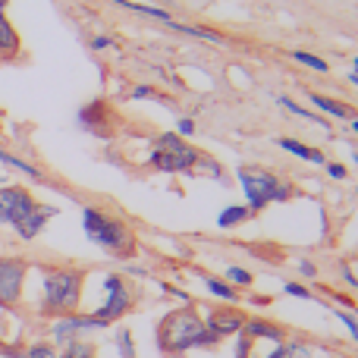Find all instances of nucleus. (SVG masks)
Returning a JSON list of instances; mask_svg holds the SVG:
<instances>
[{"label":"nucleus","instance_id":"obj_1","mask_svg":"<svg viewBox=\"0 0 358 358\" xmlns=\"http://www.w3.org/2000/svg\"><path fill=\"white\" fill-rule=\"evenodd\" d=\"M157 346H161L164 355L182 358L185 352H192V349L217 346V340L208 334L204 317L189 305V308L167 311V315L161 317V324H157Z\"/></svg>","mask_w":358,"mask_h":358},{"label":"nucleus","instance_id":"obj_2","mask_svg":"<svg viewBox=\"0 0 358 358\" xmlns=\"http://www.w3.org/2000/svg\"><path fill=\"white\" fill-rule=\"evenodd\" d=\"M85 289V271L79 267H41V302L38 315L63 317L76 315Z\"/></svg>","mask_w":358,"mask_h":358},{"label":"nucleus","instance_id":"obj_3","mask_svg":"<svg viewBox=\"0 0 358 358\" xmlns=\"http://www.w3.org/2000/svg\"><path fill=\"white\" fill-rule=\"evenodd\" d=\"M82 229L85 236L101 245L104 252H110L113 258H132L136 255V236L120 217H110L101 208H82Z\"/></svg>","mask_w":358,"mask_h":358},{"label":"nucleus","instance_id":"obj_4","mask_svg":"<svg viewBox=\"0 0 358 358\" xmlns=\"http://www.w3.org/2000/svg\"><path fill=\"white\" fill-rule=\"evenodd\" d=\"M239 182H242V189H245V208L252 210V214H261L271 201H289L292 198V185L283 182V179L277 173H271V170L242 167Z\"/></svg>","mask_w":358,"mask_h":358},{"label":"nucleus","instance_id":"obj_5","mask_svg":"<svg viewBox=\"0 0 358 358\" xmlns=\"http://www.w3.org/2000/svg\"><path fill=\"white\" fill-rule=\"evenodd\" d=\"M195 161H198V151L185 138H179L176 132H164V136L155 138L151 167L161 170V173H192Z\"/></svg>","mask_w":358,"mask_h":358},{"label":"nucleus","instance_id":"obj_6","mask_svg":"<svg viewBox=\"0 0 358 358\" xmlns=\"http://www.w3.org/2000/svg\"><path fill=\"white\" fill-rule=\"evenodd\" d=\"M29 261L19 255H0V308H19L25 296V280H29Z\"/></svg>","mask_w":358,"mask_h":358},{"label":"nucleus","instance_id":"obj_7","mask_svg":"<svg viewBox=\"0 0 358 358\" xmlns=\"http://www.w3.org/2000/svg\"><path fill=\"white\" fill-rule=\"evenodd\" d=\"M132 305H136V292L129 289V283H126L120 273H107L104 277V305L94 311V317L110 327L113 321L129 315Z\"/></svg>","mask_w":358,"mask_h":358},{"label":"nucleus","instance_id":"obj_8","mask_svg":"<svg viewBox=\"0 0 358 358\" xmlns=\"http://www.w3.org/2000/svg\"><path fill=\"white\" fill-rule=\"evenodd\" d=\"M104 327L107 324L98 321L94 315H79V311L76 315H63L50 321V343L60 349L73 340H85V334H92V330H104Z\"/></svg>","mask_w":358,"mask_h":358},{"label":"nucleus","instance_id":"obj_9","mask_svg":"<svg viewBox=\"0 0 358 358\" xmlns=\"http://www.w3.org/2000/svg\"><path fill=\"white\" fill-rule=\"evenodd\" d=\"M35 204L38 198L25 185H0V227H16Z\"/></svg>","mask_w":358,"mask_h":358},{"label":"nucleus","instance_id":"obj_10","mask_svg":"<svg viewBox=\"0 0 358 358\" xmlns=\"http://www.w3.org/2000/svg\"><path fill=\"white\" fill-rule=\"evenodd\" d=\"M245 321H248V315L242 308H236V305H220V308H214L208 317H204V327H208V334L220 343V340H227V336H239L242 327H245Z\"/></svg>","mask_w":358,"mask_h":358},{"label":"nucleus","instance_id":"obj_11","mask_svg":"<svg viewBox=\"0 0 358 358\" xmlns=\"http://www.w3.org/2000/svg\"><path fill=\"white\" fill-rule=\"evenodd\" d=\"M54 217H57V208H50V204H41V201H38L35 208H31L29 214H25L13 229H16V236H19L22 242H31V239H38V236L44 233V227H48Z\"/></svg>","mask_w":358,"mask_h":358},{"label":"nucleus","instance_id":"obj_12","mask_svg":"<svg viewBox=\"0 0 358 358\" xmlns=\"http://www.w3.org/2000/svg\"><path fill=\"white\" fill-rule=\"evenodd\" d=\"M242 334H245L248 340H271V343L286 340V330L277 327L273 321H264V317H248L245 327H242Z\"/></svg>","mask_w":358,"mask_h":358},{"label":"nucleus","instance_id":"obj_13","mask_svg":"<svg viewBox=\"0 0 358 358\" xmlns=\"http://www.w3.org/2000/svg\"><path fill=\"white\" fill-rule=\"evenodd\" d=\"M22 41H19V31L13 29V22L6 19V10H0V63L3 60H16Z\"/></svg>","mask_w":358,"mask_h":358},{"label":"nucleus","instance_id":"obj_14","mask_svg":"<svg viewBox=\"0 0 358 358\" xmlns=\"http://www.w3.org/2000/svg\"><path fill=\"white\" fill-rule=\"evenodd\" d=\"M277 145H280L283 151H289V155H296L299 161H308V164H327V161H324V151L308 148V145H302L299 138H280Z\"/></svg>","mask_w":358,"mask_h":358},{"label":"nucleus","instance_id":"obj_15","mask_svg":"<svg viewBox=\"0 0 358 358\" xmlns=\"http://www.w3.org/2000/svg\"><path fill=\"white\" fill-rule=\"evenodd\" d=\"M308 101H311V107H317L321 113H327V117H334V120H349L352 117V110H349L346 104L327 98V94H308Z\"/></svg>","mask_w":358,"mask_h":358},{"label":"nucleus","instance_id":"obj_16","mask_svg":"<svg viewBox=\"0 0 358 358\" xmlns=\"http://www.w3.org/2000/svg\"><path fill=\"white\" fill-rule=\"evenodd\" d=\"M252 217V210L245 208V204H229V208L220 210V217H217V227L220 229H233V227H242V223Z\"/></svg>","mask_w":358,"mask_h":358},{"label":"nucleus","instance_id":"obj_17","mask_svg":"<svg viewBox=\"0 0 358 358\" xmlns=\"http://www.w3.org/2000/svg\"><path fill=\"white\" fill-rule=\"evenodd\" d=\"M315 352H311V346L308 343H302V340H283V343H277V349H273L267 358H311Z\"/></svg>","mask_w":358,"mask_h":358},{"label":"nucleus","instance_id":"obj_18","mask_svg":"<svg viewBox=\"0 0 358 358\" xmlns=\"http://www.w3.org/2000/svg\"><path fill=\"white\" fill-rule=\"evenodd\" d=\"M0 164H3V167L19 170V173H25L29 179H38V182H41V179H44V173L35 167V164H29V161H22V157L10 155V151H6V148H0Z\"/></svg>","mask_w":358,"mask_h":358},{"label":"nucleus","instance_id":"obj_19","mask_svg":"<svg viewBox=\"0 0 358 358\" xmlns=\"http://www.w3.org/2000/svg\"><path fill=\"white\" fill-rule=\"evenodd\" d=\"M204 286H208V292L210 296H217V299H223V302H229L233 305L236 299H239V289H236V286H229L227 280H217V277H208V273H204Z\"/></svg>","mask_w":358,"mask_h":358},{"label":"nucleus","instance_id":"obj_20","mask_svg":"<svg viewBox=\"0 0 358 358\" xmlns=\"http://www.w3.org/2000/svg\"><path fill=\"white\" fill-rule=\"evenodd\" d=\"M57 358H98V352H94V346L88 340H73L66 346H60Z\"/></svg>","mask_w":358,"mask_h":358},{"label":"nucleus","instance_id":"obj_21","mask_svg":"<svg viewBox=\"0 0 358 358\" xmlns=\"http://www.w3.org/2000/svg\"><path fill=\"white\" fill-rule=\"evenodd\" d=\"M117 6H126V10H136V13H142V16H155V19H161L164 25H170L173 22V16H170L167 10H157V6H145V3H132V0H113Z\"/></svg>","mask_w":358,"mask_h":358},{"label":"nucleus","instance_id":"obj_22","mask_svg":"<svg viewBox=\"0 0 358 358\" xmlns=\"http://www.w3.org/2000/svg\"><path fill=\"white\" fill-rule=\"evenodd\" d=\"M22 355L25 358H57L60 352H57V346L50 340H35L29 346H22Z\"/></svg>","mask_w":358,"mask_h":358},{"label":"nucleus","instance_id":"obj_23","mask_svg":"<svg viewBox=\"0 0 358 358\" xmlns=\"http://www.w3.org/2000/svg\"><path fill=\"white\" fill-rule=\"evenodd\" d=\"M292 60L296 63H302V66H308V69H315V73H327V60H321V57H315V54H305V50H292Z\"/></svg>","mask_w":358,"mask_h":358},{"label":"nucleus","instance_id":"obj_24","mask_svg":"<svg viewBox=\"0 0 358 358\" xmlns=\"http://www.w3.org/2000/svg\"><path fill=\"white\" fill-rule=\"evenodd\" d=\"M117 352H120V358H136V346H132L129 330H120L117 334Z\"/></svg>","mask_w":358,"mask_h":358},{"label":"nucleus","instance_id":"obj_25","mask_svg":"<svg viewBox=\"0 0 358 358\" xmlns=\"http://www.w3.org/2000/svg\"><path fill=\"white\" fill-rule=\"evenodd\" d=\"M252 273H248L245 271V267H229V271H227V283L229 286H252Z\"/></svg>","mask_w":358,"mask_h":358},{"label":"nucleus","instance_id":"obj_26","mask_svg":"<svg viewBox=\"0 0 358 358\" xmlns=\"http://www.w3.org/2000/svg\"><path fill=\"white\" fill-rule=\"evenodd\" d=\"M280 107H286V110H292L296 117H308V120H315V123H321V126H327L324 123V117H315L311 110H305V107H299L296 101H289V98H280Z\"/></svg>","mask_w":358,"mask_h":358},{"label":"nucleus","instance_id":"obj_27","mask_svg":"<svg viewBox=\"0 0 358 358\" xmlns=\"http://www.w3.org/2000/svg\"><path fill=\"white\" fill-rule=\"evenodd\" d=\"M336 317H340V324H346V327H349L352 340H358V321H355V317L349 315V311H340V308H336Z\"/></svg>","mask_w":358,"mask_h":358},{"label":"nucleus","instance_id":"obj_28","mask_svg":"<svg viewBox=\"0 0 358 358\" xmlns=\"http://www.w3.org/2000/svg\"><path fill=\"white\" fill-rule=\"evenodd\" d=\"M252 343L255 340H248L245 334H239V343H236V358H248V355H252Z\"/></svg>","mask_w":358,"mask_h":358},{"label":"nucleus","instance_id":"obj_29","mask_svg":"<svg viewBox=\"0 0 358 358\" xmlns=\"http://www.w3.org/2000/svg\"><path fill=\"white\" fill-rule=\"evenodd\" d=\"M283 289H286V296H296V299H315V296H311L308 289H305L302 283H286Z\"/></svg>","mask_w":358,"mask_h":358},{"label":"nucleus","instance_id":"obj_30","mask_svg":"<svg viewBox=\"0 0 358 358\" xmlns=\"http://www.w3.org/2000/svg\"><path fill=\"white\" fill-rule=\"evenodd\" d=\"M192 132H195V123H192L189 117H182V120H179V126H176V136L179 138H189Z\"/></svg>","mask_w":358,"mask_h":358},{"label":"nucleus","instance_id":"obj_31","mask_svg":"<svg viewBox=\"0 0 358 358\" xmlns=\"http://www.w3.org/2000/svg\"><path fill=\"white\" fill-rule=\"evenodd\" d=\"M132 98H145V101H151V98H157V92L151 85H136V92H132Z\"/></svg>","mask_w":358,"mask_h":358},{"label":"nucleus","instance_id":"obj_32","mask_svg":"<svg viewBox=\"0 0 358 358\" xmlns=\"http://www.w3.org/2000/svg\"><path fill=\"white\" fill-rule=\"evenodd\" d=\"M92 48H94V50H107V48H113V38L98 35V38H94V41H92Z\"/></svg>","mask_w":358,"mask_h":358},{"label":"nucleus","instance_id":"obj_33","mask_svg":"<svg viewBox=\"0 0 358 358\" xmlns=\"http://www.w3.org/2000/svg\"><path fill=\"white\" fill-rule=\"evenodd\" d=\"M327 173L334 176V179H346L349 173H346V167H343V164H327Z\"/></svg>","mask_w":358,"mask_h":358},{"label":"nucleus","instance_id":"obj_34","mask_svg":"<svg viewBox=\"0 0 358 358\" xmlns=\"http://www.w3.org/2000/svg\"><path fill=\"white\" fill-rule=\"evenodd\" d=\"M299 271H302L305 277H317V267L311 264V261H299Z\"/></svg>","mask_w":358,"mask_h":358},{"label":"nucleus","instance_id":"obj_35","mask_svg":"<svg viewBox=\"0 0 358 358\" xmlns=\"http://www.w3.org/2000/svg\"><path fill=\"white\" fill-rule=\"evenodd\" d=\"M340 273H343V280H346V283H349V286H355V289H358V277H355V273H352V271H349V267H346V264H343V267H340Z\"/></svg>","mask_w":358,"mask_h":358},{"label":"nucleus","instance_id":"obj_36","mask_svg":"<svg viewBox=\"0 0 358 358\" xmlns=\"http://www.w3.org/2000/svg\"><path fill=\"white\" fill-rule=\"evenodd\" d=\"M349 123H352V132L358 136V117H349Z\"/></svg>","mask_w":358,"mask_h":358},{"label":"nucleus","instance_id":"obj_37","mask_svg":"<svg viewBox=\"0 0 358 358\" xmlns=\"http://www.w3.org/2000/svg\"><path fill=\"white\" fill-rule=\"evenodd\" d=\"M349 82H352V85L358 88V73H352V76H349Z\"/></svg>","mask_w":358,"mask_h":358},{"label":"nucleus","instance_id":"obj_38","mask_svg":"<svg viewBox=\"0 0 358 358\" xmlns=\"http://www.w3.org/2000/svg\"><path fill=\"white\" fill-rule=\"evenodd\" d=\"M6 3H10V0H0V10H6Z\"/></svg>","mask_w":358,"mask_h":358},{"label":"nucleus","instance_id":"obj_39","mask_svg":"<svg viewBox=\"0 0 358 358\" xmlns=\"http://www.w3.org/2000/svg\"><path fill=\"white\" fill-rule=\"evenodd\" d=\"M352 66H355V73H358V57H355V60H352Z\"/></svg>","mask_w":358,"mask_h":358},{"label":"nucleus","instance_id":"obj_40","mask_svg":"<svg viewBox=\"0 0 358 358\" xmlns=\"http://www.w3.org/2000/svg\"><path fill=\"white\" fill-rule=\"evenodd\" d=\"M0 126H3V110H0Z\"/></svg>","mask_w":358,"mask_h":358},{"label":"nucleus","instance_id":"obj_41","mask_svg":"<svg viewBox=\"0 0 358 358\" xmlns=\"http://www.w3.org/2000/svg\"><path fill=\"white\" fill-rule=\"evenodd\" d=\"M355 164H358V151H355Z\"/></svg>","mask_w":358,"mask_h":358},{"label":"nucleus","instance_id":"obj_42","mask_svg":"<svg viewBox=\"0 0 358 358\" xmlns=\"http://www.w3.org/2000/svg\"><path fill=\"white\" fill-rule=\"evenodd\" d=\"M0 343H3V340H0Z\"/></svg>","mask_w":358,"mask_h":358}]
</instances>
